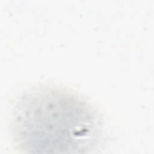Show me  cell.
Listing matches in <instances>:
<instances>
[{
  "mask_svg": "<svg viewBox=\"0 0 154 154\" xmlns=\"http://www.w3.org/2000/svg\"><path fill=\"white\" fill-rule=\"evenodd\" d=\"M11 129L18 148L32 153H88L101 138L96 111L81 96L55 85L37 87L21 96Z\"/></svg>",
  "mask_w": 154,
  "mask_h": 154,
  "instance_id": "6da1fadb",
  "label": "cell"
}]
</instances>
